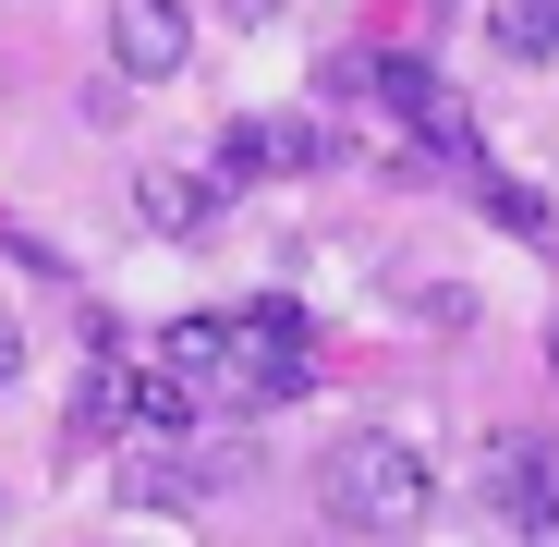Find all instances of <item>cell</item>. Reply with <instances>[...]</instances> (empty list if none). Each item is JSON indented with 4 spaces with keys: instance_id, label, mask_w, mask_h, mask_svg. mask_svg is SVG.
<instances>
[{
    "instance_id": "6da1fadb",
    "label": "cell",
    "mask_w": 559,
    "mask_h": 547,
    "mask_svg": "<svg viewBox=\"0 0 559 547\" xmlns=\"http://www.w3.org/2000/svg\"><path fill=\"white\" fill-rule=\"evenodd\" d=\"M426 499H438V463H426V438H402V426H353V438H329V463H317V511L341 535H414Z\"/></svg>"
},
{
    "instance_id": "7a4b0ae2",
    "label": "cell",
    "mask_w": 559,
    "mask_h": 547,
    "mask_svg": "<svg viewBox=\"0 0 559 547\" xmlns=\"http://www.w3.org/2000/svg\"><path fill=\"white\" fill-rule=\"evenodd\" d=\"M305 365H317V329H305V305L255 293V305L231 317V365H219V402H293V390H305Z\"/></svg>"
},
{
    "instance_id": "3957f363",
    "label": "cell",
    "mask_w": 559,
    "mask_h": 547,
    "mask_svg": "<svg viewBox=\"0 0 559 547\" xmlns=\"http://www.w3.org/2000/svg\"><path fill=\"white\" fill-rule=\"evenodd\" d=\"M353 85H365L378 110H402V122L438 146V158H475V122H462V98H450V85H438L426 61H390V49H378V61H353Z\"/></svg>"
},
{
    "instance_id": "277c9868",
    "label": "cell",
    "mask_w": 559,
    "mask_h": 547,
    "mask_svg": "<svg viewBox=\"0 0 559 547\" xmlns=\"http://www.w3.org/2000/svg\"><path fill=\"white\" fill-rule=\"evenodd\" d=\"M487 511L523 535V523H559V438L547 426H511L487 438Z\"/></svg>"
},
{
    "instance_id": "5b68a950",
    "label": "cell",
    "mask_w": 559,
    "mask_h": 547,
    "mask_svg": "<svg viewBox=\"0 0 559 547\" xmlns=\"http://www.w3.org/2000/svg\"><path fill=\"white\" fill-rule=\"evenodd\" d=\"M195 61V13L182 0H110V73L122 85H170Z\"/></svg>"
},
{
    "instance_id": "8992f818",
    "label": "cell",
    "mask_w": 559,
    "mask_h": 547,
    "mask_svg": "<svg viewBox=\"0 0 559 547\" xmlns=\"http://www.w3.org/2000/svg\"><path fill=\"white\" fill-rule=\"evenodd\" d=\"M341 146H329V122H231L219 134V182H267V170H329Z\"/></svg>"
},
{
    "instance_id": "52a82bcc",
    "label": "cell",
    "mask_w": 559,
    "mask_h": 547,
    "mask_svg": "<svg viewBox=\"0 0 559 547\" xmlns=\"http://www.w3.org/2000/svg\"><path fill=\"white\" fill-rule=\"evenodd\" d=\"M219 207H231V182H219V170H182V158H158V170L134 182V219H146V231H170V243L219 231Z\"/></svg>"
},
{
    "instance_id": "ba28073f",
    "label": "cell",
    "mask_w": 559,
    "mask_h": 547,
    "mask_svg": "<svg viewBox=\"0 0 559 547\" xmlns=\"http://www.w3.org/2000/svg\"><path fill=\"white\" fill-rule=\"evenodd\" d=\"M195 414H207V390H195V378H170V365H146V378H134V365H122V426H158V438H182Z\"/></svg>"
},
{
    "instance_id": "9c48e42d",
    "label": "cell",
    "mask_w": 559,
    "mask_h": 547,
    "mask_svg": "<svg viewBox=\"0 0 559 547\" xmlns=\"http://www.w3.org/2000/svg\"><path fill=\"white\" fill-rule=\"evenodd\" d=\"M487 49L499 61H559V0H487Z\"/></svg>"
},
{
    "instance_id": "30bf717a",
    "label": "cell",
    "mask_w": 559,
    "mask_h": 547,
    "mask_svg": "<svg viewBox=\"0 0 559 547\" xmlns=\"http://www.w3.org/2000/svg\"><path fill=\"white\" fill-rule=\"evenodd\" d=\"M158 365H170V378H195V390L219 402V365H231V317H182V329L158 341Z\"/></svg>"
},
{
    "instance_id": "8fae6325",
    "label": "cell",
    "mask_w": 559,
    "mask_h": 547,
    "mask_svg": "<svg viewBox=\"0 0 559 547\" xmlns=\"http://www.w3.org/2000/svg\"><path fill=\"white\" fill-rule=\"evenodd\" d=\"M487 219H511V231H547V207L523 195V182H487Z\"/></svg>"
},
{
    "instance_id": "7c38bea8",
    "label": "cell",
    "mask_w": 559,
    "mask_h": 547,
    "mask_svg": "<svg viewBox=\"0 0 559 547\" xmlns=\"http://www.w3.org/2000/svg\"><path fill=\"white\" fill-rule=\"evenodd\" d=\"M13 378H25V353H13V329H0V390H13Z\"/></svg>"
}]
</instances>
